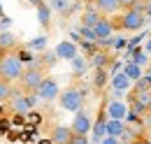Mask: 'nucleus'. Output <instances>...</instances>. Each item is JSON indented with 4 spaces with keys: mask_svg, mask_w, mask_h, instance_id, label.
<instances>
[{
    "mask_svg": "<svg viewBox=\"0 0 151 144\" xmlns=\"http://www.w3.org/2000/svg\"><path fill=\"white\" fill-rule=\"evenodd\" d=\"M14 91L17 89H14L9 81H2V79H0V102H9V98L14 95Z\"/></svg>",
    "mask_w": 151,
    "mask_h": 144,
    "instance_id": "16",
    "label": "nucleus"
},
{
    "mask_svg": "<svg viewBox=\"0 0 151 144\" xmlns=\"http://www.w3.org/2000/svg\"><path fill=\"white\" fill-rule=\"evenodd\" d=\"M44 79H47L44 70H42L40 65H30V68H26L23 74H21L19 89L26 91V93H37V89L42 86V81H44Z\"/></svg>",
    "mask_w": 151,
    "mask_h": 144,
    "instance_id": "2",
    "label": "nucleus"
},
{
    "mask_svg": "<svg viewBox=\"0 0 151 144\" xmlns=\"http://www.w3.org/2000/svg\"><path fill=\"white\" fill-rule=\"evenodd\" d=\"M137 2H139V0H119V5H121V7H126V9H132Z\"/></svg>",
    "mask_w": 151,
    "mask_h": 144,
    "instance_id": "25",
    "label": "nucleus"
},
{
    "mask_svg": "<svg viewBox=\"0 0 151 144\" xmlns=\"http://www.w3.org/2000/svg\"><path fill=\"white\" fill-rule=\"evenodd\" d=\"M144 14L151 19V0H147V2H144Z\"/></svg>",
    "mask_w": 151,
    "mask_h": 144,
    "instance_id": "27",
    "label": "nucleus"
},
{
    "mask_svg": "<svg viewBox=\"0 0 151 144\" xmlns=\"http://www.w3.org/2000/svg\"><path fill=\"white\" fill-rule=\"evenodd\" d=\"M72 68H75V72H84L86 70V60L81 56H77V58H72Z\"/></svg>",
    "mask_w": 151,
    "mask_h": 144,
    "instance_id": "20",
    "label": "nucleus"
},
{
    "mask_svg": "<svg viewBox=\"0 0 151 144\" xmlns=\"http://www.w3.org/2000/svg\"><path fill=\"white\" fill-rule=\"evenodd\" d=\"M79 33H81V37H86V42H98V37H95L93 28H86V26H81V28H79Z\"/></svg>",
    "mask_w": 151,
    "mask_h": 144,
    "instance_id": "19",
    "label": "nucleus"
},
{
    "mask_svg": "<svg viewBox=\"0 0 151 144\" xmlns=\"http://www.w3.org/2000/svg\"><path fill=\"white\" fill-rule=\"evenodd\" d=\"M149 51H151V44H149Z\"/></svg>",
    "mask_w": 151,
    "mask_h": 144,
    "instance_id": "32",
    "label": "nucleus"
},
{
    "mask_svg": "<svg viewBox=\"0 0 151 144\" xmlns=\"http://www.w3.org/2000/svg\"><path fill=\"white\" fill-rule=\"evenodd\" d=\"M58 102H60V107H63V109L79 112L81 105H84V89H79V86H70V89H65L63 93H60Z\"/></svg>",
    "mask_w": 151,
    "mask_h": 144,
    "instance_id": "3",
    "label": "nucleus"
},
{
    "mask_svg": "<svg viewBox=\"0 0 151 144\" xmlns=\"http://www.w3.org/2000/svg\"><path fill=\"white\" fill-rule=\"evenodd\" d=\"M100 144H121V140H116V137H109V135H107Z\"/></svg>",
    "mask_w": 151,
    "mask_h": 144,
    "instance_id": "26",
    "label": "nucleus"
},
{
    "mask_svg": "<svg viewBox=\"0 0 151 144\" xmlns=\"http://www.w3.org/2000/svg\"><path fill=\"white\" fill-rule=\"evenodd\" d=\"M139 74H142V70H139V65H135V63L126 68V77H128V79H137V81H139V79H142Z\"/></svg>",
    "mask_w": 151,
    "mask_h": 144,
    "instance_id": "17",
    "label": "nucleus"
},
{
    "mask_svg": "<svg viewBox=\"0 0 151 144\" xmlns=\"http://www.w3.org/2000/svg\"><path fill=\"white\" fill-rule=\"evenodd\" d=\"M102 21V14L98 12V9H86L84 14H81V26H86V28H95L98 23Z\"/></svg>",
    "mask_w": 151,
    "mask_h": 144,
    "instance_id": "11",
    "label": "nucleus"
},
{
    "mask_svg": "<svg viewBox=\"0 0 151 144\" xmlns=\"http://www.w3.org/2000/svg\"><path fill=\"white\" fill-rule=\"evenodd\" d=\"M107 135L109 137H116V140H121L123 135H126V126L121 123V121H107Z\"/></svg>",
    "mask_w": 151,
    "mask_h": 144,
    "instance_id": "14",
    "label": "nucleus"
},
{
    "mask_svg": "<svg viewBox=\"0 0 151 144\" xmlns=\"http://www.w3.org/2000/svg\"><path fill=\"white\" fill-rule=\"evenodd\" d=\"M9 23H12V19H9V17H2V19H0V33H5V30L9 28Z\"/></svg>",
    "mask_w": 151,
    "mask_h": 144,
    "instance_id": "23",
    "label": "nucleus"
},
{
    "mask_svg": "<svg viewBox=\"0 0 151 144\" xmlns=\"http://www.w3.org/2000/svg\"><path fill=\"white\" fill-rule=\"evenodd\" d=\"M107 114H109L112 121H121L126 116V105L119 102V100H114V102H109V107H107Z\"/></svg>",
    "mask_w": 151,
    "mask_h": 144,
    "instance_id": "13",
    "label": "nucleus"
},
{
    "mask_svg": "<svg viewBox=\"0 0 151 144\" xmlns=\"http://www.w3.org/2000/svg\"><path fill=\"white\" fill-rule=\"evenodd\" d=\"M28 2H30V5H35V7H40V5H42V0H28Z\"/></svg>",
    "mask_w": 151,
    "mask_h": 144,
    "instance_id": "29",
    "label": "nucleus"
},
{
    "mask_svg": "<svg viewBox=\"0 0 151 144\" xmlns=\"http://www.w3.org/2000/svg\"><path fill=\"white\" fill-rule=\"evenodd\" d=\"M72 132L75 135H88L91 132V128H93V123H91V116L84 112V109H79L75 114V119H72Z\"/></svg>",
    "mask_w": 151,
    "mask_h": 144,
    "instance_id": "7",
    "label": "nucleus"
},
{
    "mask_svg": "<svg viewBox=\"0 0 151 144\" xmlns=\"http://www.w3.org/2000/svg\"><path fill=\"white\" fill-rule=\"evenodd\" d=\"M23 74V63H21L19 54H5L0 56V79L2 81H19Z\"/></svg>",
    "mask_w": 151,
    "mask_h": 144,
    "instance_id": "1",
    "label": "nucleus"
},
{
    "mask_svg": "<svg viewBox=\"0 0 151 144\" xmlns=\"http://www.w3.org/2000/svg\"><path fill=\"white\" fill-rule=\"evenodd\" d=\"M72 137H75V132L70 126H56L51 132V144H70Z\"/></svg>",
    "mask_w": 151,
    "mask_h": 144,
    "instance_id": "8",
    "label": "nucleus"
},
{
    "mask_svg": "<svg viewBox=\"0 0 151 144\" xmlns=\"http://www.w3.org/2000/svg\"><path fill=\"white\" fill-rule=\"evenodd\" d=\"M114 86H116V89H126V86H128V77H126V74H119V77L114 79Z\"/></svg>",
    "mask_w": 151,
    "mask_h": 144,
    "instance_id": "21",
    "label": "nucleus"
},
{
    "mask_svg": "<svg viewBox=\"0 0 151 144\" xmlns=\"http://www.w3.org/2000/svg\"><path fill=\"white\" fill-rule=\"evenodd\" d=\"M37 98L44 100V102H51V100L60 98V86H58V81L54 77H47V79L42 81V86L37 89Z\"/></svg>",
    "mask_w": 151,
    "mask_h": 144,
    "instance_id": "6",
    "label": "nucleus"
},
{
    "mask_svg": "<svg viewBox=\"0 0 151 144\" xmlns=\"http://www.w3.org/2000/svg\"><path fill=\"white\" fill-rule=\"evenodd\" d=\"M132 144H151V142H142V140H135Z\"/></svg>",
    "mask_w": 151,
    "mask_h": 144,
    "instance_id": "30",
    "label": "nucleus"
},
{
    "mask_svg": "<svg viewBox=\"0 0 151 144\" xmlns=\"http://www.w3.org/2000/svg\"><path fill=\"white\" fill-rule=\"evenodd\" d=\"M144 23H147V14L135 7L126 9L123 17L119 19V28H123V30H139V28H144Z\"/></svg>",
    "mask_w": 151,
    "mask_h": 144,
    "instance_id": "4",
    "label": "nucleus"
},
{
    "mask_svg": "<svg viewBox=\"0 0 151 144\" xmlns=\"http://www.w3.org/2000/svg\"><path fill=\"white\" fill-rule=\"evenodd\" d=\"M70 144H88V137H86V135H75Z\"/></svg>",
    "mask_w": 151,
    "mask_h": 144,
    "instance_id": "24",
    "label": "nucleus"
},
{
    "mask_svg": "<svg viewBox=\"0 0 151 144\" xmlns=\"http://www.w3.org/2000/svg\"><path fill=\"white\" fill-rule=\"evenodd\" d=\"M37 17H40V23H44V26L49 23V7H47L44 2L37 7Z\"/></svg>",
    "mask_w": 151,
    "mask_h": 144,
    "instance_id": "18",
    "label": "nucleus"
},
{
    "mask_svg": "<svg viewBox=\"0 0 151 144\" xmlns=\"http://www.w3.org/2000/svg\"><path fill=\"white\" fill-rule=\"evenodd\" d=\"M33 47H44V37H37V40L33 42Z\"/></svg>",
    "mask_w": 151,
    "mask_h": 144,
    "instance_id": "28",
    "label": "nucleus"
},
{
    "mask_svg": "<svg viewBox=\"0 0 151 144\" xmlns=\"http://www.w3.org/2000/svg\"><path fill=\"white\" fill-rule=\"evenodd\" d=\"M14 49H17V37L12 35L9 30L0 33V56H5V54H14Z\"/></svg>",
    "mask_w": 151,
    "mask_h": 144,
    "instance_id": "10",
    "label": "nucleus"
},
{
    "mask_svg": "<svg viewBox=\"0 0 151 144\" xmlns=\"http://www.w3.org/2000/svg\"><path fill=\"white\" fill-rule=\"evenodd\" d=\"M56 54L60 56V58H68V60H72V58H77V49L70 44V42H63V44L56 49Z\"/></svg>",
    "mask_w": 151,
    "mask_h": 144,
    "instance_id": "15",
    "label": "nucleus"
},
{
    "mask_svg": "<svg viewBox=\"0 0 151 144\" xmlns=\"http://www.w3.org/2000/svg\"><path fill=\"white\" fill-rule=\"evenodd\" d=\"M149 112H151V105H149Z\"/></svg>",
    "mask_w": 151,
    "mask_h": 144,
    "instance_id": "33",
    "label": "nucleus"
},
{
    "mask_svg": "<svg viewBox=\"0 0 151 144\" xmlns=\"http://www.w3.org/2000/svg\"><path fill=\"white\" fill-rule=\"evenodd\" d=\"M114 28H116V23H114V21H109V19H102V21H100V23L93 28V33H95V37H98V42L109 40V37H112V33H114Z\"/></svg>",
    "mask_w": 151,
    "mask_h": 144,
    "instance_id": "9",
    "label": "nucleus"
},
{
    "mask_svg": "<svg viewBox=\"0 0 151 144\" xmlns=\"http://www.w3.org/2000/svg\"><path fill=\"white\" fill-rule=\"evenodd\" d=\"M7 105H9V109H12L14 114H28V112L33 109L28 93H26V91H21V89L14 91V95L9 98V102H7Z\"/></svg>",
    "mask_w": 151,
    "mask_h": 144,
    "instance_id": "5",
    "label": "nucleus"
},
{
    "mask_svg": "<svg viewBox=\"0 0 151 144\" xmlns=\"http://www.w3.org/2000/svg\"><path fill=\"white\" fill-rule=\"evenodd\" d=\"M95 2V9L100 12V14H114L121 5H119V0H93Z\"/></svg>",
    "mask_w": 151,
    "mask_h": 144,
    "instance_id": "12",
    "label": "nucleus"
},
{
    "mask_svg": "<svg viewBox=\"0 0 151 144\" xmlns=\"http://www.w3.org/2000/svg\"><path fill=\"white\" fill-rule=\"evenodd\" d=\"M2 17H5V14H2V5H0V19H2Z\"/></svg>",
    "mask_w": 151,
    "mask_h": 144,
    "instance_id": "31",
    "label": "nucleus"
},
{
    "mask_svg": "<svg viewBox=\"0 0 151 144\" xmlns=\"http://www.w3.org/2000/svg\"><path fill=\"white\" fill-rule=\"evenodd\" d=\"M54 9H58V12H68V0H54Z\"/></svg>",
    "mask_w": 151,
    "mask_h": 144,
    "instance_id": "22",
    "label": "nucleus"
}]
</instances>
